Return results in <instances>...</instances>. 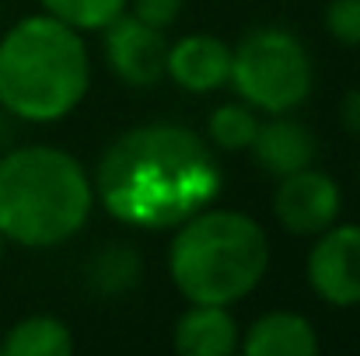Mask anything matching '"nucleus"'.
Returning <instances> with one entry per match:
<instances>
[{
  "instance_id": "obj_5",
  "label": "nucleus",
  "mask_w": 360,
  "mask_h": 356,
  "mask_svg": "<svg viewBox=\"0 0 360 356\" xmlns=\"http://www.w3.org/2000/svg\"><path fill=\"white\" fill-rule=\"evenodd\" d=\"M315 67L304 42L276 25H262L241 35L231 46V77L245 105L262 109L269 116L297 109L311 95Z\"/></svg>"
},
{
  "instance_id": "obj_1",
  "label": "nucleus",
  "mask_w": 360,
  "mask_h": 356,
  "mask_svg": "<svg viewBox=\"0 0 360 356\" xmlns=\"http://www.w3.org/2000/svg\"><path fill=\"white\" fill-rule=\"evenodd\" d=\"M95 192L120 224L165 231L214 206L221 168L193 129L147 122L109 143L95 171Z\"/></svg>"
},
{
  "instance_id": "obj_7",
  "label": "nucleus",
  "mask_w": 360,
  "mask_h": 356,
  "mask_svg": "<svg viewBox=\"0 0 360 356\" xmlns=\"http://www.w3.org/2000/svg\"><path fill=\"white\" fill-rule=\"evenodd\" d=\"M340 206H343L340 185L326 171H315L311 164L301 168V171L283 175L280 189L273 196L276 220L290 235H301V237L322 235L326 228H333L336 217H340Z\"/></svg>"
},
{
  "instance_id": "obj_14",
  "label": "nucleus",
  "mask_w": 360,
  "mask_h": 356,
  "mask_svg": "<svg viewBox=\"0 0 360 356\" xmlns=\"http://www.w3.org/2000/svg\"><path fill=\"white\" fill-rule=\"evenodd\" d=\"M136 279H140V255L126 244L105 248L102 255H95L88 269V283L102 297H122L126 290L136 286Z\"/></svg>"
},
{
  "instance_id": "obj_12",
  "label": "nucleus",
  "mask_w": 360,
  "mask_h": 356,
  "mask_svg": "<svg viewBox=\"0 0 360 356\" xmlns=\"http://www.w3.org/2000/svg\"><path fill=\"white\" fill-rule=\"evenodd\" d=\"M241 350L248 356H315L319 336L297 311H269L252 322Z\"/></svg>"
},
{
  "instance_id": "obj_3",
  "label": "nucleus",
  "mask_w": 360,
  "mask_h": 356,
  "mask_svg": "<svg viewBox=\"0 0 360 356\" xmlns=\"http://www.w3.org/2000/svg\"><path fill=\"white\" fill-rule=\"evenodd\" d=\"M95 206V185L60 147H18L0 157V235L25 248H56Z\"/></svg>"
},
{
  "instance_id": "obj_10",
  "label": "nucleus",
  "mask_w": 360,
  "mask_h": 356,
  "mask_svg": "<svg viewBox=\"0 0 360 356\" xmlns=\"http://www.w3.org/2000/svg\"><path fill=\"white\" fill-rule=\"evenodd\" d=\"M248 150H252V157H255V164L262 171L283 178L290 171L308 168L315 161L319 143H315V133L304 122L287 119V112H280V116L269 119V122H259Z\"/></svg>"
},
{
  "instance_id": "obj_8",
  "label": "nucleus",
  "mask_w": 360,
  "mask_h": 356,
  "mask_svg": "<svg viewBox=\"0 0 360 356\" xmlns=\"http://www.w3.org/2000/svg\"><path fill=\"white\" fill-rule=\"evenodd\" d=\"M102 32H105V60L122 84L150 88L165 77V60H168L165 28L143 25L140 18L122 11Z\"/></svg>"
},
{
  "instance_id": "obj_9",
  "label": "nucleus",
  "mask_w": 360,
  "mask_h": 356,
  "mask_svg": "<svg viewBox=\"0 0 360 356\" xmlns=\"http://www.w3.org/2000/svg\"><path fill=\"white\" fill-rule=\"evenodd\" d=\"M165 74L193 95L217 91L231 77V46L214 35H186L179 42H168Z\"/></svg>"
},
{
  "instance_id": "obj_18",
  "label": "nucleus",
  "mask_w": 360,
  "mask_h": 356,
  "mask_svg": "<svg viewBox=\"0 0 360 356\" xmlns=\"http://www.w3.org/2000/svg\"><path fill=\"white\" fill-rule=\"evenodd\" d=\"M179 14H182V0H133V18H140L143 25H154V28L175 25Z\"/></svg>"
},
{
  "instance_id": "obj_6",
  "label": "nucleus",
  "mask_w": 360,
  "mask_h": 356,
  "mask_svg": "<svg viewBox=\"0 0 360 356\" xmlns=\"http://www.w3.org/2000/svg\"><path fill=\"white\" fill-rule=\"evenodd\" d=\"M308 255V283L333 308L360 304V224H333Z\"/></svg>"
},
{
  "instance_id": "obj_15",
  "label": "nucleus",
  "mask_w": 360,
  "mask_h": 356,
  "mask_svg": "<svg viewBox=\"0 0 360 356\" xmlns=\"http://www.w3.org/2000/svg\"><path fill=\"white\" fill-rule=\"evenodd\" d=\"M129 0H42L46 14L60 18L77 32H102L112 18H120Z\"/></svg>"
},
{
  "instance_id": "obj_17",
  "label": "nucleus",
  "mask_w": 360,
  "mask_h": 356,
  "mask_svg": "<svg viewBox=\"0 0 360 356\" xmlns=\"http://www.w3.org/2000/svg\"><path fill=\"white\" fill-rule=\"evenodd\" d=\"M326 28L336 42L360 46V0H329L326 7Z\"/></svg>"
},
{
  "instance_id": "obj_4",
  "label": "nucleus",
  "mask_w": 360,
  "mask_h": 356,
  "mask_svg": "<svg viewBox=\"0 0 360 356\" xmlns=\"http://www.w3.org/2000/svg\"><path fill=\"white\" fill-rule=\"evenodd\" d=\"M269 269V241L259 220L238 210H200L179 224L168 248V272L193 304L231 308Z\"/></svg>"
},
{
  "instance_id": "obj_16",
  "label": "nucleus",
  "mask_w": 360,
  "mask_h": 356,
  "mask_svg": "<svg viewBox=\"0 0 360 356\" xmlns=\"http://www.w3.org/2000/svg\"><path fill=\"white\" fill-rule=\"evenodd\" d=\"M255 129H259V119L252 112V105H245V102L221 105L207 119V133L221 150H248Z\"/></svg>"
},
{
  "instance_id": "obj_11",
  "label": "nucleus",
  "mask_w": 360,
  "mask_h": 356,
  "mask_svg": "<svg viewBox=\"0 0 360 356\" xmlns=\"http://www.w3.org/2000/svg\"><path fill=\"white\" fill-rule=\"evenodd\" d=\"M175 350L182 356H231L238 350V325L221 304H193L175 322Z\"/></svg>"
},
{
  "instance_id": "obj_2",
  "label": "nucleus",
  "mask_w": 360,
  "mask_h": 356,
  "mask_svg": "<svg viewBox=\"0 0 360 356\" xmlns=\"http://www.w3.org/2000/svg\"><path fill=\"white\" fill-rule=\"evenodd\" d=\"M91 60L77 28L53 14L21 18L0 39V105L28 122L70 116L88 95Z\"/></svg>"
},
{
  "instance_id": "obj_13",
  "label": "nucleus",
  "mask_w": 360,
  "mask_h": 356,
  "mask_svg": "<svg viewBox=\"0 0 360 356\" xmlns=\"http://www.w3.org/2000/svg\"><path fill=\"white\" fill-rule=\"evenodd\" d=\"M4 356H67L74 353V336L70 329L53 318V315H32L21 318L18 325L7 329L4 343H0Z\"/></svg>"
},
{
  "instance_id": "obj_19",
  "label": "nucleus",
  "mask_w": 360,
  "mask_h": 356,
  "mask_svg": "<svg viewBox=\"0 0 360 356\" xmlns=\"http://www.w3.org/2000/svg\"><path fill=\"white\" fill-rule=\"evenodd\" d=\"M340 119H343L347 133L360 136V91H347V95H343V105H340Z\"/></svg>"
},
{
  "instance_id": "obj_20",
  "label": "nucleus",
  "mask_w": 360,
  "mask_h": 356,
  "mask_svg": "<svg viewBox=\"0 0 360 356\" xmlns=\"http://www.w3.org/2000/svg\"><path fill=\"white\" fill-rule=\"evenodd\" d=\"M4 241H7V237H4V235H0V255H4Z\"/></svg>"
}]
</instances>
